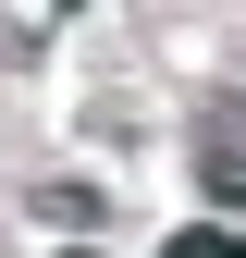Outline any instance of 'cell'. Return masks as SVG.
<instances>
[{"instance_id": "obj_2", "label": "cell", "mask_w": 246, "mask_h": 258, "mask_svg": "<svg viewBox=\"0 0 246 258\" xmlns=\"http://www.w3.org/2000/svg\"><path fill=\"white\" fill-rule=\"evenodd\" d=\"M37 221L49 234H99V197H86V184H37Z\"/></svg>"}, {"instance_id": "obj_1", "label": "cell", "mask_w": 246, "mask_h": 258, "mask_svg": "<svg viewBox=\"0 0 246 258\" xmlns=\"http://www.w3.org/2000/svg\"><path fill=\"white\" fill-rule=\"evenodd\" d=\"M197 184H209V209H246V111L197 123Z\"/></svg>"}]
</instances>
